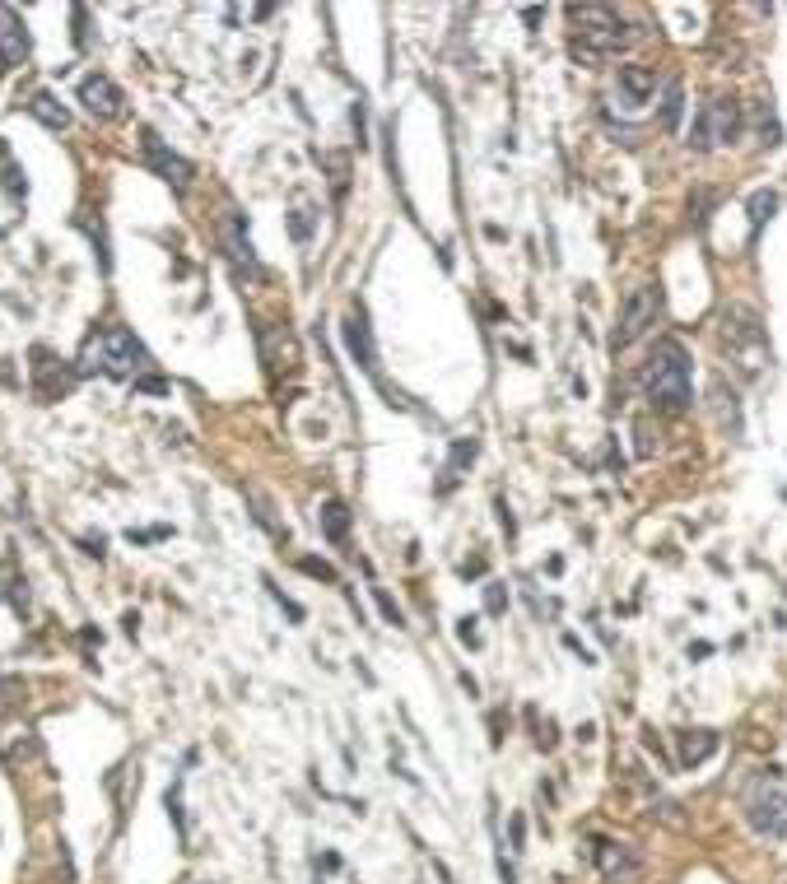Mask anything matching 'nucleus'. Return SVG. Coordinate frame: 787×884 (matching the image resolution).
Instances as JSON below:
<instances>
[{"instance_id": "nucleus-22", "label": "nucleus", "mask_w": 787, "mask_h": 884, "mask_svg": "<svg viewBox=\"0 0 787 884\" xmlns=\"http://www.w3.org/2000/svg\"><path fill=\"white\" fill-rule=\"evenodd\" d=\"M168 815H173L177 833H182V843H187V819H182V796H177V787H168Z\"/></svg>"}, {"instance_id": "nucleus-15", "label": "nucleus", "mask_w": 787, "mask_h": 884, "mask_svg": "<svg viewBox=\"0 0 787 884\" xmlns=\"http://www.w3.org/2000/svg\"><path fill=\"white\" fill-rule=\"evenodd\" d=\"M680 764L685 768H694V764H704L708 754L718 750V736L713 731H680Z\"/></svg>"}, {"instance_id": "nucleus-19", "label": "nucleus", "mask_w": 787, "mask_h": 884, "mask_svg": "<svg viewBox=\"0 0 787 884\" xmlns=\"http://www.w3.org/2000/svg\"><path fill=\"white\" fill-rule=\"evenodd\" d=\"M317 522H322L326 540H345V536H350V508H345V503H336V498H326V503H322Z\"/></svg>"}, {"instance_id": "nucleus-5", "label": "nucleus", "mask_w": 787, "mask_h": 884, "mask_svg": "<svg viewBox=\"0 0 787 884\" xmlns=\"http://www.w3.org/2000/svg\"><path fill=\"white\" fill-rule=\"evenodd\" d=\"M736 131H741V112H736V98L718 94V98H708L704 108H699V117H694V126H690V145H694V149L732 145Z\"/></svg>"}, {"instance_id": "nucleus-25", "label": "nucleus", "mask_w": 787, "mask_h": 884, "mask_svg": "<svg viewBox=\"0 0 787 884\" xmlns=\"http://www.w3.org/2000/svg\"><path fill=\"white\" fill-rule=\"evenodd\" d=\"M485 605H489V610H494V615H499L503 605H508V601H503V587H489V596H485Z\"/></svg>"}, {"instance_id": "nucleus-6", "label": "nucleus", "mask_w": 787, "mask_h": 884, "mask_svg": "<svg viewBox=\"0 0 787 884\" xmlns=\"http://www.w3.org/2000/svg\"><path fill=\"white\" fill-rule=\"evenodd\" d=\"M657 317H662V289L657 284H643V289H634L625 303V312H620V326H615L611 335V349L620 354V349H629L638 340V335L648 331V326H657Z\"/></svg>"}, {"instance_id": "nucleus-14", "label": "nucleus", "mask_w": 787, "mask_h": 884, "mask_svg": "<svg viewBox=\"0 0 787 884\" xmlns=\"http://www.w3.org/2000/svg\"><path fill=\"white\" fill-rule=\"evenodd\" d=\"M224 247H229V261L238 270H247V275H261V266H257V252H252V238L243 233V219L233 215H224Z\"/></svg>"}, {"instance_id": "nucleus-8", "label": "nucleus", "mask_w": 787, "mask_h": 884, "mask_svg": "<svg viewBox=\"0 0 787 884\" xmlns=\"http://www.w3.org/2000/svg\"><path fill=\"white\" fill-rule=\"evenodd\" d=\"M140 145H145V159H150V168L163 177V182H168V187H177V191L187 187L196 168H191L182 154H173V149L163 145L159 131H150V126H145V131H140Z\"/></svg>"}, {"instance_id": "nucleus-12", "label": "nucleus", "mask_w": 787, "mask_h": 884, "mask_svg": "<svg viewBox=\"0 0 787 884\" xmlns=\"http://www.w3.org/2000/svg\"><path fill=\"white\" fill-rule=\"evenodd\" d=\"M345 345H350L354 363H359L368 377H378V345H373V331H368L364 312H354L350 322H345Z\"/></svg>"}, {"instance_id": "nucleus-3", "label": "nucleus", "mask_w": 787, "mask_h": 884, "mask_svg": "<svg viewBox=\"0 0 787 884\" xmlns=\"http://www.w3.org/2000/svg\"><path fill=\"white\" fill-rule=\"evenodd\" d=\"M722 345H727V359L741 368V377H760L769 363H774V349H769V335H764L760 317L750 308H727L722 312Z\"/></svg>"}, {"instance_id": "nucleus-13", "label": "nucleus", "mask_w": 787, "mask_h": 884, "mask_svg": "<svg viewBox=\"0 0 787 884\" xmlns=\"http://www.w3.org/2000/svg\"><path fill=\"white\" fill-rule=\"evenodd\" d=\"M33 387H38L42 401H56L61 391H70V382H75V373H61V368H52V349H33Z\"/></svg>"}, {"instance_id": "nucleus-4", "label": "nucleus", "mask_w": 787, "mask_h": 884, "mask_svg": "<svg viewBox=\"0 0 787 884\" xmlns=\"http://www.w3.org/2000/svg\"><path fill=\"white\" fill-rule=\"evenodd\" d=\"M573 19H578V42L573 52L583 61H601V56H620L634 42V28L620 19L606 5H573Z\"/></svg>"}, {"instance_id": "nucleus-28", "label": "nucleus", "mask_w": 787, "mask_h": 884, "mask_svg": "<svg viewBox=\"0 0 787 884\" xmlns=\"http://www.w3.org/2000/svg\"><path fill=\"white\" fill-rule=\"evenodd\" d=\"M783 498H787V494H783Z\"/></svg>"}, {"instance_id": "nucleus-7", "label": "nucleus", "mask_w": 787, "mask_h": 884, "mask_svg": "<svg viewBox=\"0 0 787 884\" xmlns=\"http://www.w3.org/2000/svg\"><path fill=\"white\" fill-rule=\"evenodd\" d=\"M746 815H750V824H755L764 838H787V791L760 787L746 801Z\"/></svg>"}, {"instance_id": "nucleus-24", "label": "nucleus", "mask_w": 787, "mask_h": 884, "mask_svg": "<svg viewBox=\"0 0 787 884\" xmlns=\"http://www.w3.org/2000/svg\"><path fill=\"white\" fill-rule=\"evenodd\" d=\"M373 596H378V605H382V615H387V624H401V610H396L392 596H387L382 587H373Z\"/></svg>"}, {"instance_id": "nucleus-27", "label": "nucleus", "mask_w": 787, "mask_h": 884, "mask_svg": "<svg viewBox=\"0 0 787 884\" xmlns=\"http://www.w3.org/2000/svg\"><path fill=\"white\" fill-rule=\"evenodd\" d=\"M140 391H168V382L163 377H140Z\"/></svg>"}, {"instance_id": "nucleus-9", "label": "nucleus", "mask_w": 787, "mask_h": 884, "mask_svg": "<svg viewBox=\"0 0 787 884\" xmlns=\"http://www.w3.org/2000/svg\"><path fill=\"white\" fill-rule=\"evenodd\" d=\"M75 94H80L84 112H89V117H98V121H112L117 112H122V89H117L108 75H84Z\"/></svg>"}, {"instance_id": "nucleus-2", "label": "nucleus", "mask_w": 787, "mask_h": 884, "mask_svg": "<svg viewBox=\"0 0 787 884\" xmlns=\"http://www.w3.org/2000/svg\"><path fill=\"white\" fill-rule=\"evenodd\" d=\"M150 363L145 345H140L136 335L126 331V326H108V331H98L84 340L80 359H75V373H108V377H136L140 368Z\"/></svg>"}, {"instance_id": "nucleus-21", "label": "nucleus", "mask_w": 787, "mask_h": 884, "mask_svg": "<svg viewBox=\"0 0 787 884\" xmlns=\"http://www.w3.org/2000/svg\"><path fill=\"white\" fill-rule=\"evenodd\" d=\"M475 452H480V447H475V438H462V442H457V447H452V470L471 466V461H475Z\"/></svg>"}, {"instance_id": "nucleus-1", "label": "nucleus", "mask_w": 787, "mask_h": 884, "mask_svg": "<svg viewBox=\"0 0 787 884\" xmlns=\"http://www.w3.org/2000/svg\"><path fill=\"white\" fill-rule=\"evenodd\" d=\"M638 382H643V396L652 401V410H662V415H685L694 405V368L680 340H657Z\"/></svg>"}, {"instance_id": "nucleus-23", "label": "nucleus", "mask_w": 787, "mask_h": 884, "mask_svg": "<svg viewBox=\"0 0 787 884\" xmlns=\"http://www.w3.org/2000/svg\"><path fill=\"white\" fill-rule=\"evenodd\" d=\"M299 568H303V573H308V577H322V582H336V568H331V563H322V559H303Z\"/></svg>"}, {"instance_id": "nucleus-10", "label": "nucleus", "mask_w": 787, "mask_h": 884, "mask_svg": "<svg viewBox=\"0 0 787 884\" xmlns=\"http://www.w3.org/2000/svg\"><path fill=\"white\" fill-rule=\"evenodd\" d=\"M28 56H33V42H28L24 19H19V10L0 5V61L5 66H24Z\"/></svg>"}, {"instance_id": "nucleus-16", "label": "nucleus", "mask_w": 787, "mask_h": 884, "mask_svg": "<svg viewBox=\"0 0 787 884\" xmlns=\"http://www.w3.org/2000/svg\"><path fill=\"white\" fill-rule=\"evenodd\" d=\"M620 89H625L629 103H648L652 89H657V75L643 66H620Z\"/></svg>"}, {"instance_id": "nucleus-18", "label": "nucleus", "mask_w": 787, "mask_h": 884, "mask_svg": "<svg viewBox=\"0 0 787 884\" xmlns=\"http://www.w3.org/2000/svg\"><path fill=\"white\" fill-rule=\"evenodd\" d=\"M680 117H685V84L666 80V89H662V131L676 135L680 131Z\"/></svg>"}, {"instance_id": "nucleus-26", "label": "nucleus", "mask_w": 787, "mask_h": 884, "mask_svg": "<svg viewBox=\"0 0 787 884\" xmlns=\"http://www.w3.org/2000/svg\"><path fill=\"white\" fill-rule=\"evenodd\" d=\"M457 633H462V643H471V647L480 643V638H475V619H462V629H457Z\"/></svg>"}, {"instance_id": "nucleus-17", "label": "nucleus", "mask_w": 787, "mask_h": 884, "mask_svg": "<svg viewBox=\"0 0 787 884\" xmlns=\"http://www.w3.org/2000/svg\"><path fill=\"white\" fill-rule=\"evenodd\" d=\"M28 112H33V117L42 121V126H52V131H66V126H70V108H61V103H56V98L47 94V89L28 98Z\"/></svg>"}, {"instance_id": "nucleus-11", "label": "nucleus", "mask_w": 787, "mask_h": 884, "mask_svg": "<svg viewBox=\"0 0 787 884\" xmlns=\"http://www.w3.org/2000/svg\"><path fill=\"white\" fill-rule=\"evenodd\" d=\"M592 861H597L601 875L615 884H629L638 875V857L625 843H611V838H597V843H592Z\"/></svg>"}, {"instance_id": "nucleus-20", "label": "nucleus", "mask_w": 787, "mask_h": 884, "mask_svg": "<svg viewBox=\"0 0 787 884\" xmlns=\"http://www.w3.org/2000/svg\"><path fill=\"white\" fill-rule=\"evenodd\" d=\"M774 210H778V191H755V196H750V224H755V228L769 224V219H774Z\"/></svg>"}]
</instances>
